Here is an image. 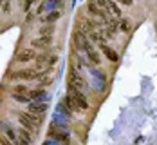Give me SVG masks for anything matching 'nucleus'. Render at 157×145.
I'll return each instance as SVG.
<instances>
[{
  "instance_id": "dca6fc26",
  "label": "nucleus",
  "mask_w": 157,
  "mask_h": 145,
  "mask_svg": "<svg viewBox=\"0 0 157 145\" xmlns=\"http://www.w3.org/2000/svg\"><path fill=\"white\" fill-rule=\"evenodd\" d=\"M87 56H89V60H90V64L98 65L99 62H101V58H99V54L96 53L94 49H90V51H87Z\"/></svg>"
},
{
  "instance_id": "423d86ee",
  "label": "nucleus",
  "mask_w": 157,
  "mask_h": 145,
  "mask_svg": "<svg viewBox=\"0 0 157 145\" xmlns=\"http://www.w3.org/2000/svg\"><path fill=\"white\" fill-rule=\"evenodd\" d=\"M51 44H52V38H51V36H42V34L31 42L33 49H42V51H44V49H47Z\"/></svg>"
},
{
  "instance_id": "f8f14e48",
  "label": "nucleus",
  "mask_w": 157,
  "mask_h": 145,
  "mask_svg": "<svg viewBox=\"0 0 157 145\" xmlns=\"http://www.w3.org/2000/svg\"><path fill=\"white\" fill-rule=\"evenodd\" d=\"M62 16V11H51V13H47V15L40 16V20H42V24H52V22H56L58 18Z\"/></svg>"
},
{
  "instance_id": "0eeeda50",
  "label": "nucleus",
  "mask_w": 157,
  "mask_h": 145,
  "mask_svg": "<svg viewBox=\"0 0 157 145\" xmlns=\"http://www.w3.org/2000/svg\"><path fill=\"white\" fill-rule=\"evenodd\" d=\"M18 122H20V125L24 127V129H27L29 132H34V129L38 127L34 122H33L31 118L27 116V113H22V114H18Z\"/></svg>"
},
{
  "instance_id": "bb28decb",
  "label": "nucleus",
  "mask_w": 157,
  "mask_h": 145,
  "mask_svg": "<svg viewBox=\"0 0 157 145\" xmlns=\"http://www.w3.org/2000/svg\"><path fill=\"white\" fill-rule=\"evenodd\" d=\"M0 7H2V6H0Z\"/></svg>"
},
{
  "instance_id": "5701e85b",
  "label": "nucleus",
  "mask_w": 157,
  "mask_h": 145,
  "mask_svg": "<svg viewBox=\"0 0 157 145\" xmlns=\"http://www.w3.org/2000/svg\"><path fill=\"white\" fill-rule=\"evenodd\" d=\"M16 145H31V142L25 140V138H22V136H18V143Z\"/></svg>"
},
{
  "instance_id": "a878e982",
  "label": "nucleus",
  "mask_w": 157,
  "mask_h": 145,
  "mask_svg": "<svg viewBox=\"0 0 157 145\" xmlns=\"http://www.w3.org/2000/svg\"><path fill=\"white\" fill-rule=\"evenodd\" d=\"M44 145H58V142H56V140H47Z\"/></svg>"
},
{
  "instance_id": "2eb2a0df",
  "label": "nucleus",
  "mask_w": 157,
  "mask_h": 145,
  "mask_svg": "<svg viewBox=\"0 0 157 145\" xmlns=\"http://www.w3.org/2000/svg\"><path fill=\"white\" fill-rule=\"evenodd\" d=\"M107 6H109V13H112L114 16H121V9L116 4V0H107Z\"/></svg>"
},
{
  "instance_id": "4468645a",
  "label": "nucleus",
  "mask_w": 157,
  "mask_h": 145,
  "mask_svg": "<svg viewBox=\"0 0 157 145\" xmlns=\"http://www.w3.org/2000/svg\"><path fill=\"white\" fill-rule=\"evenodd\" d=\"M0 127H4V132H6V136H7V138H9V140L13 142V143H15V145L18 143V136H16V132H15V129H13V127H9V125H6L4 122L0 123Z\"/></svg>"
},
{
  "instance_id": "4be33fe9",
  "label": "nucleus",
  "mask_w": 157,
  "mask_h": 145,
  "mask_svg": "<svg viewBox=\"0 0 157 145\" xmlns=\"http://www.w3.org/2000/svg\"><path fill=\"white\" fill-rule=\"evenodd\" d=\"M0 143H2V145H15L9 138H7V136H2V138H0Z\"/></svg>"
},
{
  "instance_id": "9b49d317",
  "label": "nucleus",
  "mask_w": 157,
  "mask_h": 145,
  "mask_svg": "<svg viewBox=\"0 0 157 145\" xmlns=\"http://www.w3.org/2000/svg\"><path fill=\"white\" fill-rule=\"evenodd\" d=\"M49 136H51L52 140H56V142H63V143H67V142H69V134H67V132H63V131H56L54 127L51 129Z\"/></svg>"
},
{
  "instance_id": "6ab92c4d",
  "label": "nucleus",
  "mask_w": 157,
  "mask_h": 145,
  "mask_svg": "<svg viewBox=\"0 0 157 145\" xmlns=\"http://www.w3.org/2000/svg\"><path fill=\"white\" fill-rule=\"evenodd\" d=\"M52 31H54V27H52L51 24H47L45 27H42V29H40V34H42V36H51V33H52Z\"/></svg>"
},
{
  "instance_id": "aec40b11",
  "label": "nucleus",
  "mask_w": 157,
  "mask_h": 145,
  "mask_svg": "<svg viewBox=\"0 0 157 145\" xmlns=\"http://www.w3.org/2000/svg\"><path fill=\"white\" fill-rule=\"evenodd\" d=\"M27 87L25 85H16V87H13V93H16V95H27Z\"/></svg>"
},
{
  "instance_id": "a211bd4d",
  "label": "nucleus",
  "mask_w": 157,
  "mask_h": 145,
  "mask_svg": "<svg viewBox=\"0 0 157 145\" xmlns=\"http://www.w3.org/2000/svg\"><path fill=\"white\" fill-rule=\"evenodd\" d=\"M13 98H15L18 103H29V102H31V100L27 98V95H16V93H13Z\"/></svg>"
},
{
  "instance_id": "ddd939ff",
  "label": "nucleus",
  "mask_w": 157,
  "mask_h": 145,
  "mask_svg": "<svg viewBox=\"0 0 157 145\" xmlns=\"http://www.w3.org/2000/svg\"><path fill=\"white\" fill-rule=\"evenodd\" d=\"M42 96H45V89L44 87H36V89H29L27 91V98L34 102V100H40Z\"/></svg>"
},
{
  "instance_id": "f3484780",
  "label": "nucleus",
  "mask_w": 157,
  "mask_h": 145,
  "mask_svg": "<svg viewBox=\"0 0 157 145\" xmlns=\"http://www.w3.org/2000/svg\"><path fill=\"white\" fill-rule=\"evenodd\" d=\"M65 105H67V107H69L71 111H81V109H79L78 105H76V102H74L72 98L69 96V95H67V98H65Z\"/></svg>"
},
{
  "instance_id": "39448f33",
  "label": "nucleus",
  "mask_w": 157,
  "mask_h": 145,
  "mask_svg": "<svg viewBox=\"0 0 157 145\" xmlns=\"http://www.w3.org/2000/svg\"><path fill=\"white\" fill-rule=\"evenodd\" d=\"M45 111H47V103H45V102H38V100H34V102H29V103H27V113L44 114Z\"/></svg>"
},
{
  "instance_id": "1a4fd4ad",
  "label": "nucleus",
  "mask_w": 157,
  "mask_h": 145,
  "mask_svg": "<svg viewBox=\"0 0 157 145\" xmlns=\"http://www.w3.org/2000/svg\"><path fill=\"white\" fill-rule=\"evenodd\" d=\"M99 49H101V53L105 54L107 60H110V62H117L119 56H117V53L110 47V46H107V44H99Z\"/></svg>"
},
{
  "instance_id": "f257e3e1",
  "label": "nucleus",
  "mask_w": 157,
  "mask_h": 145,
  "mask_svg": "<svg viewBox=\"0 0 157 145\" xmlns=\"http://www.w3.org/2000/svg\"><path fill=\"white\" fill-rule=\"evenodd\" d=\"M67 95L76 102V105H78L81 111H87V109H89V102H87V96L83 95V91H79L76 87L69 85V93H67Z\"/></svg>"
},
{
  "instance_id": "b1692460",
  "label": "nucleus",
  "mask_w": 157,
  "mask_h": 145,
  "mask_svg": "<svg viewBox=\"0 0 157 145\" xmlns=\"http://www.w3.org/2000/svg\"><path fill=\"white\" fill-rule=\"evenodd\" d=\"M33 2H34V0H25V4H24V9H25V11H27V9L31 7V4H33Z\"/></svg>"
},
{
  "instance_id": "393cba45",
  "label": "nucleus",
  "mask_w": 157,
  "mask_h": 145,
  "mask_svg": "<svg viewBox=\"0 0 157 145\" xmlns=\"http://www.w3.org/2000/svg\"><path fill=\"white\" fill-rule=\"evenodd\" d=\"M117 2H119V4H123V6H132V2H134V0H117Z\"/></svg>"
},
{
  "instance_id": "f03ea898",
  "label": "nucleus",
  "mask_w": 157,
  "mask_h": 145,
  "mask_svg": "<svg viewBox=\"0 0 157 145\" xmlns=\"http://www.w3.org/2000/svg\"><path fill=\"white\" fill-rule=\"evenodd\" d=\"M11 78L15 80H38L40 78V73H36L34 69H22V71H16L11 75Z\"/></svg>"
},
{
  "instance_id": "7ed1b4c3",
  "label": "nucleus",
  "mask_w": 157,
  "mask_h": 145,
  "mask_svg": "<svg viewBox=\"0 0 157 145\" xmlns=\"http://www.w3.org/2000/svg\"><path fill=\"white\" fill-rule=\"evenodd\" d=\"M69 85L76 87V89H79V91H83V89L87 87V83L83 82V78L79 76V73L74 69V67H71V75H69Z\"/></svg>"
},
{
  "instance_id": "6e6552de",
  "label": "nucleus",
  "mask_w": 157,
  "mask_h": 145,
  "mask_svg": "<svg viewBox=\"0 0 157 145\" xmlns=\"http://www.w3.org/2000/svg\"><path fill=\"white\" fill-rule=\"evenodd\" d=\"M58 60V56H54V54H40V56H36V67H44V65H51L54 64Z\"/></svg>"
},
{
  "instance_id": "412c9836",
  "label": "nucleus",
  "mask_w": 157,
  "mask_h": 145,
  "mask_svg": "<svg viewBox=\"0 0 157 145\" xmlns=\"http://www.w3.org/2000/svg\"><path fill=\"white\" fill-rule=\"evenodd\" d=\"M119 29H121L123 33H128V31H130V22H126V20H123V22L119 24Z\"/></svg>"
},
{
  "instance_id": "9d476101",
  "label": "nucleus",
  "mask_w": 157,
  "mask_h": 145,
  "mask_svg": "<svg viewBox=\"0 0 157 145\" xmlns=\"http://www.w3.org/2000/svg\"><path fill=\"white\" fill-rule=\"evenodd\" d=\"M16 60H18V62H31V60H36V53H34V49H25V51H22V53L16 56Z\"/></svg>"
},
{
  "instance_id": "20e7f679",
  "label": "nucleus",
  "mask_w": 157,
  "mask_h": 145,
  "mask_svg": "<svg viewBox=\"0 0 157 145\" xmlns=\"http://www.w3.org/2000/svg\"><path fill=\"white\" fill-rule=\"evenodd\" d=\"M74 42H76V47L78 49H81V51H90L92 49V46H90V42H89V38L83 34L81 31H78L76 34H74Z\"/></svg>"
}]
</instances>
